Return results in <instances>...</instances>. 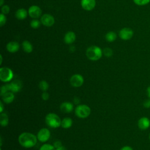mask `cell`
<instances>
[{"mask_svg": "<svg viewBox=\"0 0 150 150\" xmlns=\"http://www.w3.org/2000/svg\"><path fill=\"white\" fill-rule=\"evenodd\" d=\"M37 141V136L28 132L21 133L18 137V142L19 144L25 148L33 147L36 144Z\"/></svg>", "mask_w": 150, "mask_h": 150, "instance_id": "cell-1", "label": "cell"}, {"mask_svg": "<svg viewBox=\"0 0 150 150\" xmlns=\"http://www.w3.org/2000/svg\"><path fill=\"white\" fill-rule=\"evenodd\" d=\"M102 50L97 46H90L86 50V56L87 58L92 61L99 60L102 57Z\"/></svg>", "mask_w": 150, "mask_h": 150, "instance_id": "cell-2", "label": "cell"}, {"mask_svg": "<svg viewBox=\"0 0 150 150\" xmlns=\"http://www.w3.org/2000/svg\"><path fill=\"white\" fill-rule=\"evenodd\" d=\"M62 120L55 113L50 112L45 117V122L50 128H56L61 126Z\"/></svg>", "mask_w": 150, "mask_h": 150, "instance_id": "cell-3", "label": "cell"}, {"mask_svg": "<svg viewBox=\"0 0 150 150\" xmlns=\"http://www.w3.org/2000/svg\"><path fill=\"white\" fill-rule=\"evenodd\" d=\"M90 108L86 104H79L75 108L76 115L80 118H87L90 115Z\"/></svg>", "mask_w": 150, "mask_h": 150, "instance_id": "cell-4", "label": "cell"}, {"mask_svg": "<svg viewBox=\"0 0 150 150\" xmlns=\"http://www.w3.org/2000/svg\"><path fill=\"white\" fill-rule=\"evenodd\" d=\"M13 76L12 70L7 67L0 68V79L2 82H9L11 81Z\"/></svg>", "mask_w": 150, "mask_h": 150, "instance_id": "cell-5", "label": "cell"}, {"mask_svg": "<svg viewBox=\"0 0 150 150\" xmlns=\"http://www.w3.org/2000/svg\"><path fill=\"white\" fill-rule=\"evenodd\" d=\"M38 139L41 142H45L49 140L50 137V132L46 128H41L37 134Z\"/></svg>", "mask_w": 150, "mask_h": 150, "instance_id": "cell-6", "label": "cell"}, {"mask_svg": "<svg viewBox=\"0 0 150 150\" xmlns=\"http://www.w3.org/2000/svg\"><path fill=\"white\" fill-rule=\"evenodd\" d=\"M84 83L83 77L79 74L73 75L70 79V83L74 87H80Z\"/></svg>", "mask_w": 150, "mask_h": 150, "instance_id": "cell-7", "label": "cell"}, {"mask_svg": "<svg viewBox=\"0 0 150 150\" xmlns=\"http://www.w3.org/2000/svg\"><path fill=\"white\" fill-rule=\"evenodd\" d=\"M118 35L121 39L124 40H128L132 38L134 32L129 28H124L120 30Z\"/></svg>", "mask_w": 150, "mask_h": 150, "instance_id": "cell-8", "label": "cell"}, {"mask_svg": "<svg viewBox=\"0 0 150 150\" xmlns=\"http://www.w3.org/2000/svg\"><path fill=\"white\" fill-rule=\"evenodd\" d=\"M40 22L42 25L45 26H52L54 23V17L50 14H43L40 18Z\"/></svg>", "mask_w": 150, "mask_h": 150, "instance_id": "cell-9", "label": "cell"}, {"mask_svg": "<svg viewBox=\"0 0 150 150\" xmlns=\"http://www.w3.org/2000/svg\"><path fill=\"white\" fill-rule=\"evenodd\" d=\"M29 15L33 19H37L42 15V9L37 5H32L28 9Z\"/></svg>", "mask_w": 150, "mask_h": 150, "instance_id": "cell-10", "label": "cell"}, {"mask_svg": "<svg viewBox=\"0 0 150 150\" xmlns=\"http://www.w3.org/2000/svg\"><path fill=\"white\" fill-rule=\"evenodd\" d=\"M137 125L141 130H146L150 127V120L146 117H142L138 120Z\"/></svg>", "mask_w": 150, "mask_h": 150, "instance_id": "cell-11", "label": "cell"}, {"mask_svg": "<svg viewBox=\"0 0 150 150\" xmlns=\"http://www.w3.org/2000/svg\"><path fill=\"white\" fill-rule=\"evenodd\" d=\"M9 91L13 93H17L19 91L22 87V81L19 80H14L9 83Z\"/></svg>", "mask_w": 150, "mask_h": 150, "instance_id": "cell-12", "label": "cell"}, {"mask_svg": "<svg viewBox=\"0 0 150 150\" xmlns=\"http://www.w3.org/2000/svg\"><path fill=\"white\" fill-rule=\"evenodd\" d=\"M81 5L83 9L86 11H91L96 6L95 0H81Z\"/></svg>", "mask_w": 150, "mask_h": 150, "instance_id": "cell-13", "label": "cell"}, {"mask_svg": "<svg viewBox=\"0 0 150 150\" xmlns=\"http://www.w3.org/2000/svg\"><path fill=\"white\" fill-rule=\"evenodd\" d=\"M60 111L64 113H69L74 109L73 104L70 102H63L60 105Z\"/></svg>", "mask_w": 150, "mask_h": 150, "instance_id": "cell-14", "label": "cell"}, {"mask_svg": "<svg viewBox=\"0 0 150 150\" xmlns=\"http://www.w3.org/2000/svg\"><path fill=\"white\" fill-rule=\"evenodd\" d=\"M76 38V36L75 33L72 31H69L65 34L64 36V42L66 44H71L75 41Z\"/></svg>", "mask_w": 150, "mask_h": 150, "instance_id": "cell-15", "label": "cell"}, {"mask_svg": "<svg viewBox=\"0 0 150 150\" xmlns=\"http://www.w3.org/2000/svg\"><path fill=\"white\" fill-rule=\"evenodd\" d=\"M6 50L10 53H15L19 49V44L14 41H12L9 42L6 45Z\"/></svg>", "mask_w": 150, "mask_h": 150, "instance_id": "cell-16", "label": "cell"}, {"mask_svg": "<svg viewBox=\"0 0 150 150\" xmlns=\"http://www.w3.org/2000/svg\"><path fill=\"white\" fill-rule=\"evenodd\" d=\"M2 96V99L4 101V103L6 104H9L12 103L15 98L13 93L12 91H8L5 93H4Z\"/></svg>", "mask_w": 150, "mask_h": 150, "instance_id": "cell-17", "label": "cell"}, {"mask_svg": "<svg viewBox=\"0 0 150 150\" xmlns=\"http://www.w3.org/2000/svg\"><path fill=\"white\" fill-rule=\"evenodd\" d=\"M28 16V12L24 8L18 9L15 13V17L19 20L25 19Z\"/></svg>", "mask_w": 150, "mask_h": 150, "instance_id": "cell-18", "label": "cell"}, {"mask_svg": "<svg viewBox=\"0 0 150 150\" xmlns=\"http://www.w3.org/2000/svg\"><path fill=\"white\" fill-rule=\"evenodd\" d=\"M73 124V121L71 118L69 117H66L64 118L63 120H62L61 122V127L64 129L69 128L71 127Z\"/></svg>", "mask_w": 150, "mask_h": 150, "instance_id": "cell-19", "label": "cell"}, {"mask_svg": "<svg viewBox=\"0 0 150 150\" xmlns=\"http://www.w3.org/2000/svg\"><path fill=\"white\" fill-rule=\"evenodd\" d=\"M22 47L25 52L30 53L33 50V46L32 44L28 40H25L22 43Z\"/></svg>", "mask_w": 150, "mask_h": 150, "instance_id": "cell-20", "label": "cell"}, {"mask_svg": "<svg viewBox=\"0 0 150 150\" xmlns=\"http://www.w3.org/2000/svg\"><path fill=\"white\" fill-rule=\"evenodd\" d=\"M9 123V118L6 114L1 113L0 115V124L2 127H6Z\"/></svg>", "mask_w": 150, "mask_h": 150, "instance_id": "cell-21", "label": "cell"}, {"mask_svg": "<svg viewBox=\"0 0 150 150\" xmlns=\"http://www.w3.org/2000/svg\"><path fill=\"white\" fill-rule=\"evenodd\" d=\"M117 39V35L114 32L110 31L106 33L105 39L107 42H112Z\"/></svg>", "mask_w": 150, "mask_h": 150, "instance_id": "cell-22", "label": "cell"}, {"mask_svg": "<svg viewBox=\"0 0 150 150\" xmlns=\"http://www.w3.org/2000/svg\"><path fill=\"white\" fill-rule=\"evenodd\" d=\"M39 88L43 91H46L49 88V84L45 80H42L39 84Z\"/></svg>", "mask_w": 150, "mask_h": 150, "instance_id": "cell-23", "label": "cell"}, {"mask_svg": "<svg viewBox=\"0 0 150 150\" xmlns=\"http://www.w3.org/2000/svg\"><path fill=\"white\" fill-rule=\"evenodd\" d=\"M40 24H41V22L36 19H33L30 22V26L32 28H33V29L39 28L40 26Z\"/></svg>", "mask_w": 150, "mask_h": 150, "instance_id": "cell-24", "label": "cell"}, {"mask_svg": "<svg viewBox=\"0 0 150 150\" xmlns=\"http://www.w3.org/2000/svg\"><path fill=\"white\" fill-rule=\"evenodd\" d=\"M39 150H56V149L53 145L49 144H44L40 146Z\"/></svg>", "mask_w": 150, "mask_h": 150, "instance_id": "cell-25", "label": "cell"}, {"mask_svg": "<svg viewBox=\"0 0 150 150\" xmlns=\"http://www.w3.org/2000/svg\"><path fill=\"white\" fill-rule=\"evenodd\" d=\"M133 1L138 6H144L150 2V0H133Z\"/></svg>", "mask_w": 150, "mask_h": 150, "instance_id": "cell-26", "label": "cell"}, {"mask_svg": "<svg viewBox=\"0 0 150 150\" xmlns=\"http://www.w3.org/2000/svg\"><path fill=\"white\" fill-rule=\"evenodd\" d=\"M103 53L104 54V55L106 57H111L112 55V50L111 49L109 48V47H105L103 49Z\"/></svg>", "mask_w": 150, "mask_h": 150, "instance_id": "cell-27", "label": "cell"}, {"mask_svg": "<svg viewBox=\"0 0 150 150\" xmlns=\"http://www.w3.org/2000/svg\"><path fill=\"white\" fill-rule=\"evenodd\" d=\"M9 91V84H6L5 85H3L1 87V95H3L4 93L8 92Z\"/></svg>", "mask_w": 150, "mask_h": 150, "instance_id": "cell-28", "label": "cell"}, {"mask_svg": "<svg viewBox=\"0 0 150 150\" xmlns=\"http://www.w3.org/2000/svg\"><path fill=\"white\" fill-rule=\"evenodd\" d=\"M9 11H10V8L8 5H4L2 6V8H1L2 13L6 15V14H8L9 12Z\"/></svg>", "mask_w": 150, "mask_h": 150, "instance_id": "cell-29", "label": "cell"}, {"mask_svg": "<svg viewBox=\"0 0 150 150\" xmlns=\"http://www.w3.org/2000/svg\"><path fill=\"white\" fill-rule=\"evenodd\" d=\"M6 21V18L5 15L3 13L0 14V26H4Z\"/></svg>", "mask_w": 150, "mask_h": 150, "instance_id": "cell-30", "label": "cell"}, {"mask_svg": "<svg viewBox=\"0 0 150 150\" xmlns=\"http://www.w3.org/2000/svg\"><path fill=\"white\" fill-rule=\"evenodd\" d=\"M143 106L144 107L146 108H150V98L146 99L143 102Z\"/></svg>", "mask_w": 150, "mask_h": 150, "instance_id": "cell-31", "label": "cell"}, {"mask_svg": "<svg viewBox=\"0 0 150 150\" xmlns=\"http://www.w3.org/2000/svg\"><path fill=\"white\" fill-rule=\"evenodd\" d=\"M49 94L46 91H43L42 94V98L44 100V101H46L49 99Z\"/></svg>", "mask_w": 150, "mask_h": 150, "instance_id": "cell-32", "label": "cell"}, {"mask_svg": "<svg viewBox=\"0 0 150 150\" xmlns=\"http://www.w3.org/2000/svg\"><path fill=\"white\" fill-rule=\"evenodd\" d=\"M53 145L54 146V147L55 148V149H56V148L60 147V146H62V145L61 141H55V142H54V144H53Z\"/></svg>", "mask_w": 150, "mask_h": 150, "instance_id": "cell-33", "label": "cell"}, {"mask_svg": "<svg viewBox=\"0 0 150 150\" xmlns=\"http://www.w3.org/2000/svg\"><path fill=\"white\" fill-rule=\"evenodd\" d=\"M120 150H133L132 148L130 146H128V145H125V146H122Z\"/></svg>", "mask_w": 150, "mask_h": 150, "instance_id": "cell-34", "label": "cell"}, {"mask_svg": "<svg viewBox=\"0 0 150 150\" xmlns=\"http://www.w3.org/2000/svg\"><path fill=\"white\" fill-rule=\"evenodd\" d=\"M146 94L148 98H150V86L146 88Z\"/></svg>", "mask_w": 150, "mask_h": 150, "instance_id": "cell-35", "label": "cell"}, {"mask_svg": "<svg viewBox=\"0 0 150 150\" xmlns=\"http://www.w3.org/2000/svg\"><path fill=\"white\" fill-rule=\"evenodd\" d=\"M56 150H67V148H66V147H64V146L62 145V146H60V147L56 148Z\"/></svg>", "mask_w": 150, "mask_h": 150, "instance_id": "cell-36", "label": "cell"}, {"mask_svg": "<svg viewBox=\"0 0 150 150\" xmlns=\"http://www.w3.org/2000/svg\"><path fill=\"white\" fill-rule=\"evenodd\" d=\"M4 111V105L2 104V102H0V112H2Z\"/></svg>", "mask_w": 150, "mask_h": 150, "instance_id": "cell-37", "label": "cell"}, {"mask_svg": "<svg viewBox=\"0 0 150 150\" xmlns=\"http://www.w3.org/2000/svg\"><path fill=\"white\" fill-rule=\"evenodd\" d=\"M74 103L76 104H79V103H80V100H79L78 98L75 97V98H74Z\"/></svg>", "mask_w": 150, "mask_h": 150, "instance_id": "cell-38", "label": "cell"}, {"mask_svg": "<svg viewBox=\"0 0 150 150\" xmlns=\"http://www.w3.org/2000/svg\"><path fill=\"white\" fill-rule=\"evenodd\" d=\"M4 0H0V5L2 6L3 4H4Z\"/></svg>", "mask_w": 150, "mask_h": 150, "instance_id": "cell-39", "label": "cell"}, {"mask_svg": "<svg viewBox=\"0 0 150 150\" xmlns=\"http://www.w3.org/2000/svg\"><path fill=\"white\" fill-rule=\"evenodd\" d=\"M0 57H1V62H0V64H2V55L0 56Z\"/></svg>", "mask_w": 150, "mask_h": 150, "instance_id": "cell-40", "label": "cell"}, {"mask_svg": "<svg viewBox=\"0 0 150 150\" xmlns=\"http://www.w3.org/2000/svg\"><path fill=\"white\" fill-rule=\"evenodd\" d=\"M149 140H150V133H149Z\"/></svg>", "mask_w": 150, "mask_h": 150, "instance_id": "cell-41", "label": "cell"}]
</instances>
